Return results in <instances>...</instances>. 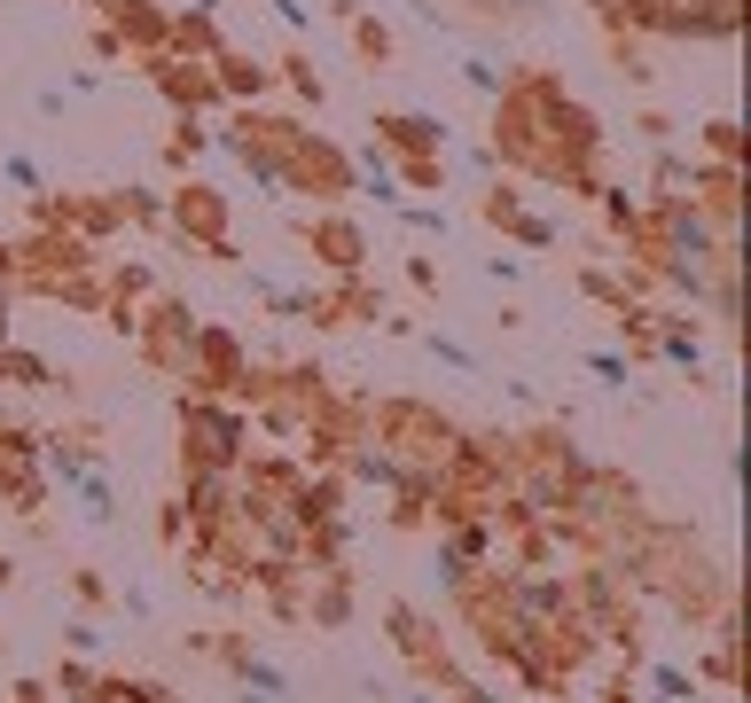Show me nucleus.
Wrapping results in <instances>:
<instances>
[{
	"instance_id": "1",
	"label": "nucleus",
	"mask_w": 751,
	"mask_h": 703,
	"mask_svg": "<svg viewBox=\"0 0 751 703\" xmlns=\"http://www.w3.org/2000/svg\"><path fill=\"white\" fill-rule=\"evenodd\" d=\"M0 376H9V383H55L40 352H0Z\"/></svg>"
},
{
	"instance_id": "6",
	"label": "nucleus",
	"mask_w": 751,
	"mask_h": 703,
	"mask_svg": "<svg viewBox=\"0 0 751 703\" xmlns=\"http://www.w3.org/2000/svg\"><path fill=\"white\" fill-rule=\"evenodd\" d=\"M665 360H682V368H697V336H682V328H665Z\"/></svg>"
},
{
	"instance_id": "2",
	"label": "nucleus",
	"mask_w": 751,
	"mask_h": 703,
	"mask_svg": "<svg viewBox=\"0 0 751 703\" xmlns=\"http://www.w3.org/2000/svg\"><path fill=\"white\" fill-rule=\"evenodd\" d=\"M384 141H407V149H431V141H439V126H431V118H384Z\"/></svg>"
},
{
	"instance_id": "3",
	"label": "nucleus",
	"mask_w": 751,
	"mask_h": 703,
	"mask_svg": "<svg viewBox=\"0 0 751 703\" xmlns=\"http://www.w3.org/2000/svg\"><path fill=\"white\" fill-rule=\"evenodd\" d=\"M40 462H47V469H55L63 485H78V477H95V469H87V454H78V446H40Z\"/></svg>"
},
{
	"instance_id": "10",
	"label": "nucleus",
	"mask_w": 751,
	"mask_h": 703,
	"mask_svg": "<svg viewBox=\"0 0 751 703\" xmlns=\"http://www.w3.org/2000/svg\"><path fill=\"white\" fill-rule=\"evenodd\" d=\"M415 703H439V695H415Z\"/></svg>"
},
{
	"instance_id": "4",
	"label": "nucleus",
	"mask_w": 751,
	"mask_h": 703,
	"mask_svg": "<svg viewBox=\"0 0 751 703\" xmlns=\"http://www.w3.org/2000/svg\"><path fill=\"white\" fill-rule=\"evenodd\" d=\"M353 469H361L368 485H399V462H391L384 446H361V454H353Z\"/></svg>"
},
{
	"instance_id": "8",
	"label": "nucleus",
	"mask_w": 751,
	"mask_h": 703,
	"mask_svg": "<svg viewBox=\"0 0 751 703\" xmlns=\"http://www.w3.org/2000/svg\"><path fill=\"white\" fill-rule=\"evenodd\" d=\"M0 344H9V298H0Z\"/></svg>"
},
{
	"instance_id": "9",
	"label": "nucleus",
	"mask_w": 751,
	"mask_h": 703,
	"mask_svg": "<svg viewBox=\"0 0 751 703\" xmlns=\"http://www.w3.org/2000/svg\"><path fill=\"white\" fill-rule=\"evenodd\" d=\"M189 9H196V17H212V9H219V0H189Z\"/></svg>"
},
{
	"instance_id": "5",
	"label": "nucleus",
	"mask_w": 751,
	"mask_h": 703,
	"mask_svg": "<svg viewBox=\"0 0 751 703\" xmlns=\"http://www.w3.org/2000/svg\"><path fill=\"white\" fill-rule=\"evenodd\" d=\"M650 680H657V703H682L689 695V672H674V664H657Z\"/></svg>"
},
{
	"instance_id": "7",
	"label": "nucleus",
	"mask_w": 751,
	"mask_h": 703,
	"mask_svg": "<svg viewBox=\"0 0 751 703\" xmlns=\"http://www.w3.org/2000/svg\"><path fill=\"white\" fill-rule=\"evenodd\" d=\"M462 78L478 86V95H501V71H493V63H478V55H470V71H462Z\"/></svg>"
}]
</instances>
